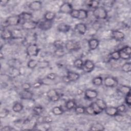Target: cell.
I'll use <instances>...</instances> for the list:
<instances>
[{
  "label": "cell",
  "instance_id": "f35d334b",
  "mask_svg": "<svg viewBox=\"0 0 131 131\" xmlns=\"http://www.w3.org/2000/svg\"><path fill=\"white\" fill-rule=\"evenodd\" d=\"M53 45L56 49H64L65 43L61 40H56L53 42Z\"/></svg>",
  "mask_w": 131,
  "mask_h": 131
},
{
  "label": "cell",
  "instance_id": "f1b7e54d",
  "mask_svg": "<svg viewBox=\"0 0 131 131\" xmlns=\"http://www.w3.org/2000/svg\"><path fill=\"white\" fill-rule=\"evenodd\" d=\"M12 109L15 113H19L24 109V105L19 102H16L13 105Z\"/></svg>",
  "mask_w": 131,
  "mask_h": 131
},
{
  "label": "cell",
  "instance_id": "44dd1931",
  "mask_svg": "<svg viewBox=\"0 0 131 131\" xmlns=\"http://www.w3.org/2000/svg\"><path fill=\"white\" fill-rule=\"evenodd\" d=\"M104 111L107 115L111 117H114L119 113L117 109V107L114 106H107Z\"/></svg>",
  "mask_w": 131,
  "mask_h": 131
},
{
  "label": "cell",
  "instance_id": "603a6c76",
  "mask_svg": "<svg viewBox=\"0 0 131 131\" xmlns=\"http://www.w3.org/2000/svg\"><path fill=\"white\" fill-rule=\"evenodd\" d=\"M19 15L20 17L21 20H24V21L32 20V18L33 17V14L31 13L28 12H22Z\"/></svg>",
  "mask_w": 131,
  "mask_h": 131
},
{
  "label": "cell",
  "instance_id": "d4e9b609",
  "mask_svg": "<svg viewBox=\"0 0 131 131\" xmlns=\"http://www.w3.org/2000/svg\"><path fill=\"white\" fill-rule=\"evenodd\" d=\"M56 17V14L50 11H47L43 15V19L48 21H53Z\"/></svg>",
  "mask_w": 131,
  "mask_h": 131
},
{
  "label": "cell",
  "instance_id": "4fadbf2b",
  "mask_svg": "<svg viewBox=\"0 0 131 131\" xmlns=\"http://www.w3.org/2000/svg\"><path fill=\"white\" fill-rule=\"evenodd\" d=\"M95 67V64L92 60L86 59L84 61L82 70L86 73H90L94 69Z\"/></svg>",
  "mask_w": 131,
  "mask_h": 131
},
{
  "label": "cell",
  "instance_id": "5bb4252c",
  "mask_svg": "<svg viewBox=\"0 0 131 131\" xmlns=\"http://www.w3.org/2000/svg\"><path fill=\"white\" fill-rule=\"evenodd\" d=\"M42 3L40 1H34L31 2L28 5L30 10L33 11H38L42 9Z\"/></svg>",
  "mask_w": 131,
  "mask_h": 131
},
{
  "label": "cell",
  "instance_id": "b9f144b4",
  "mask_svg": "<svg viewBox=\"0 0 131 131\" xmlns=\"http://www.w3.org/2000/svg\"><path fill=\"white\" fill-rule=\"evenodd\" d=\"M110 58L111 59H113L114 60H118L119 59H120V56L119 50H116L112 52L110 54Z\"/></svg>",
  "mask_w": 131,
  "mask_h": 131
},
{
  "label": "cell",
  "instance_id": "7c38bea8",
  "mask_svg": "<svg viewBox=\"0 0 131 131\" xmlns=\"http://www.w3.org/2000/svg\"><path fill=\"white\" fill-rule=\"evenodd\" d=\"M112 37L116 41H123L125 38V34L122 31L118 30H114L111 32Z\"/></svg>",
  "mask_w": 131,
  "mask_h": 131
},
{
  "label": "cell",
  "instance_id": "d6a6232c",
  "mask_svg": "<svg viewBox=\"0 0 131 131\" xmlns=\"http://www.w3.org/2000/svg\"><path fill=\"white\" fill-rule=\"evenodd\" d=\"M83 63H84V61L81 58H77L73 62L74 67L79 70L83 69Z\"/></svg>",
  "mask_w": 131,
  "mask_h": 131
},
{
  "label": "cell",
  "instance_id": "681fc988",
  "mask_svg": "<svg viewBox=\"0 0 131 131\" xmlns=\"http://www.w3.org/2000/svg\"><path fill=\"white\" fill-rule=\"evenodd\" d=\"M85 113L86 114L90 115H95L93 109L91 104L89 105H88V106L85 107Z\"/></svg>",
  "mask_w": 131,
  "mask_h": 131
},
{
  "label": "cell",
  "instance_id": "7a4b0ae2",
  "mask_svg": "<svg viewBox=\"0 0 131 131\" xmlns=\"http://www.w3.org/2000/svg\"><path fill=\"white\" fill-rule=\"evenodd\" d=\"M40 49L36 43H31L28 45L26 48V52L29 57H37L39 53Z\"/></svg>",
  "mask_w": 131,
  "mask_h": 131
},
{
  "label": "cell",
  "instance_id": "8fae6325",
  "mask_svg": "<svg viewBox=\"0 0 131 131\" xmlns=\"http://www.w3.org/2000/svg\"><path fill=\"white\" fill-rule=\"evenodd\" d=\"M98 92L94 89H88L85 90L84 92V97L85 99L89 100L96 99L98 97Z\"/></svg>",
  "mask_w": 131,
  "mask_h": 131
},
{
  "label": "cell",
  "instance_id": "f546056e",
  "mask_svg": "<svg viewBox=\"0 0 131 131\" xmlns=\"http://www.w3.org/2000/svg\"><path fill=\"white\" fill-rule=\"evenodd\" d=\"M118 90L121 94L126 95V94L130 92V87L129 86L125 85H121L118 88Z\"/></svg>",
  "mask_w": 131,
  "mask_h": 131
},
{
  "label": "cell",
  "instance_id": "83f0119b",
  "mask_svg": "<svg viewBox=\"0 0 131 131\" xmlns=\"http://www.w3.org/2000/svg\"><path fill=\"white\" fill-rule=\"evenodd\" d=\"M52 112L55 116H60L64 113V111L61 106H55L52 109Z\"/></svg>",
  "mask_w": 131,
  "mask_h": 131
},
{
  "label": "cell",
  "instance_id": "ffe728a7",
  "mask_svg": "<svg viewBox=\"0 0 131 131\" xmlns=\"http://www.w3.org/2000/svg\"><path fill=\"white\" fill-rule=\"evenodd\" d=\"M66 76L70 82H75L80 78V75L78 73L73 71H68Z\"/></svg>",
  "mask_w": 131,
  "mask_h": 131
},
{
  "label": "cell",
  "instance_id": "836d02e7",
  "mask_svg": "<svg viewBox=\"0 0 131 131\" xmlns=\"http://www.w3.org/2000/svg\"><path fill=\"white\" fill-rule=\"evenodd\" d=\"M88 16V11L83 9H79V15L78 19L84 20Z\"/></svg>",
  "mask_w": 131,
  "mask_h": 131
},
{
  "label": "cell",
  "instance_id": "4dcf8cb0",
  "mask_svg": "<svg viewBox=\"0 0 131 131\" xmlns=\"http://www.w3.org/2000/svg\"><path fill=\"white\" fill-rule=\"evenodd\" d=\"M103 78L101 76H99L94 77L92 80V82L93 84L96 86H101L102 84H103Z\"/></svg>",
  "mask_w": 131,
  "mask_h": 131
},
{
  "label": "cell",
  "instance_id": "2e32d148",
  "mask_svg": "<svg viewBox=\"0 0 131 131\" xmlns=\"http://www.w3.org/2000/svg\"><path fill=\"white\" fill-rule=\"evenodd\" d=\"M19 96L21 99L31 100L33 98V94L30 90H22L19 92Z\"/></svg>",
  "mask_w": 131,
  "mask_h": 131
},
{
  "label": "cell",
  "instance_id": "ab89813d",
  "mask_svg": "<svg viewBox=\"0 0 131 131\" xmlns=\"http://www.w3.org/2000/svg\"><path fill=\"white\" fill-rule=\"evenodd\" d=\"M43 112V108L41 106H35L33 108V112L36 116H40Z\"/></svg>",
  "mask_w": 131,
  "mask_h": 131
},
{
  "label": "cell",
  "instance_id": "30bf717a",
  "mask_svg": "<svg viewBox=\"0 0 131 131\" xmlns=\"http://www.w3.org/2000/svg\"><path fill=\"white\" fill-rule=\"evenodd\" d=\"M53 21H48L43 19L41 21H38L37 28L44 31H48L51 29L53 26Z\"/></svg>",
  "mask_w": 131,
  "mask_h": 131
},
{
  "label": "cell",
  "instance_id": "74e56055",
  "mask_svg": "<svg viewBox=\"0 0 131 131\" xmlns=\"http://www.w3.org/2000/svg\"><path fill=\"white\" fill-rule=\"evenodd\" d=\"M95 102L98 105V106L103 111L105 110V108L107 106L106 102L103 99L97 98Z\"/></svg>",
  "mask_w": 131,
  "mask_h": 131
},
{
  "label": "cell",
  "instance_id": "9c48e42d",
  "mask_svg": "<svg viewBox=\"0 0 131 131\" xmlns=\"http://www.w3.org/2000/svg\"><path fill=\"white\" fill-rule=\"evenodd\" d=\"M73 9L72 5L69 2H64L59 7L58 12L63 14H70Z\"/></svg>",
  "mask_w": 131,
  "mask_h": 131
},
{
  "label": "cell",
  "instance_id": "6f0895ef",
  "mask_svg": "<svg viewBox=\"0 0 131 131\" xmlns=\"http://www.w3.org/2000/svg\"><path fill=\"white\" fill-rule=\"evenodd\" d=\"M9 3V1L7 0H3L1 2V4L2 6H5Z\"/></svg>",
  "mask_w": 131,
  "mask_h": 131
},
{
  "label": "cell",
  "instance_id": "cb8c5ba5",
  "mask_svg": "<svg viewBox=\"0 0 131 131\" xmlns=\"http://www.w3.org/2000/svg\"><path fill=\"white\" fill-rule=\"evenodd\" d=\"M12 39H20L23 37V34L21 30L19 29H14L11 30Z\"/></svg>",
  "mask_w": 131,
  "mask_h": 131
},
{
  "label": "cell",
  "instance_id": "ee69618b",
  "mask_svg": "<svg viewBox=\"0 0 131 131\" xmlns=\"http://www.w3.org/2000/svg\"><path fill=\"white\" fill-rule=\"evenodd\" d=\"M54 55L57 57H62L65 55L64 49H56L54 51Z\"/></svg>",
  "mask_w": 131,
  "mask_h": 131
},
{
  "label": "cell",
  "instance_id": "f907efd6",
  "mask_svg": "<svg viewBox=\"0 0 131 131\" xmlns=\"http://www.w3.org/2000/svg\"><path fill=\"white\" fill-rule=\"evenodd\" d=\"M116 107H117V109L119 113H124L126 112V107L125 105H124V104H120Z\"/></svg>",
  "mask_w": 131,
  "mask_h": 131
},
{
  "label": "cell",
  "instance_id": "f5cc1de1",
  "mask_svg": "<svg viewBox=\"0 0 131 131\" xmlns=\"http://www.w3.org/2000/svg\"><path fill=\"white\" fill-rule=\"evenodd\" d=\"M42 85V82H41L40 80L37 81H36L32 85V86L34 88V89H38L39 88L41 85Z\"/></svg>",
  "mask_w": 131,
  "mask_h": 131
},
{
  "label": "cell",
  "instance_id": "11a10c76",
  "mask_svg": "<svg viewBox=\"0 0 131 131\" xmlns=\"http://www.w3.org/2000/svg\"><path fill=\"white\" fill-rule=\"evenodd\" d=\"M115 120L118 122H121L123 119V116L121 114V113H118L115 116H114Z\"/></svg>",
  "mask_w": 131,
  "mask_h": 131
},
{
  "label": "cell",
  "instance_id": "7bdbcfd3",
  "mask_svg": "<svg viewBox=\"0 0 131 131\" xmlns=\"http://www.w3.org/2000/svg\"><path fill=\"white\" fill-rule=\"evenodd\" d=\"M49 66H50V62L48 61H47V60H42L40 61H38L37 67L39 69H45L48 68Z\"/></svg>",
  "mask_w": 131,
  "mask_h": 131
},
{
  "label": "cell",
  "instance_id": "ba28073f",
  "mask_svg": "<svg viewBox=\"0 0 131 131\" xmlns=\"http://www.w3.org/2000/svg\"><path fill=\"white\" fill-rule=\"evenodd\" d=\"M47 96L49 99L53 102H56L59 101L60 96L58 92L55 89H50L47 93Z\"/></svg>",
  "mask_w": 131,
  "mask_h": 131
},
{
  "label": "cell",
  "instance_id": "9a60e30c",
  "mask_svg": "<svg viewBox=\"0 0 131 131\" xmlns=\"http://www.w3.org/2000/svg\"><path fill=\"white\" fill-rule=\"evenodd\" d=\"M74 29L80 35H84L87 31L86 25L83 23L76 24L75 25Z\"/></svg>",
  "mask_w": 131,
  "mask_h": 131
},
{
  "label": "cell",
  "instance_id": "6da1fadb",
  "mask_svg": "<svg viewBox=\"0 0 131 131\" xmlns=\"http://www.w3.org/2000/svg\"><path fill=\"white\" fill-rule=\"evenodd\" d=\"M93 15L96 19H105L107 17V11L104 7L99 6L93 9Z\"/></svg>",
  "mask_w": 131,
  "mask_h": 131
},
{
  "label": "cell",
  "instance_id": "d590c367",
  "mask_svg": "<svg viewBox=\"0 0 131 131\" xmlns=\"http://www.w3.org/2000/svg\"><path fill=\"white\" fill-rule=\"evenodd\" d=\"M91 105H92V107L93 109L94 112V114L95 115H99L100 114H101V113H102V112L103 111L102 110H101L98 106V105L95 102H93L91 103Z\"/></svg>",
  "mask_w": 131,
  "mask_h": 131
},
{
  "label": "cell",
  "instance_id": "bcb514c9",
  "mask_svg": "<svg viewBox=\"0 0 131 131\" xmlns=\"http://www.w3.org/2000/svg\"><path fill=\"white\" fill-rule=\"evenodd\" d=\"M69 14L72 18L78 19L79 15V9L73 8Z\"/></svg>",
  "mask_w": 131,
  "mask_h": 131
},
{
  "label": "cell",
  "instance_id": "e0dca14e",
  "mask_svg": "<svg viewBox=\"0 0 131 131\" xmlns=\"http://www.w3.org/2000/svg\"><path fill=\"white\" fill-rule=\"evenodd\" d=\"M88 44L90 50L93 51L96 50L99 45V40L95 38H92L88 40Z\"/></svg>",
  "mask_w": 131,
  "mask_h": 131
},
{
  "label": "cell",
  "instance_id": "7402d4cb",
  "mask_svg": "<svg viewBox=\"0 0 131 131\" xmlns=\"http://www.w3.org/2000/svg\"><path fill=\"white\" fill-rule=\"evenodd\" d=\"M8 64L10 68L19 69L21 63L18 59L12 58L8 61Z\"/></svg>",
  "mask_w": 131,
  "mask_h": 131
},
{
  "label": "cell",
  "instance_id": "5b68a950",
  "mask_svg": "<svg viewBox=\"0 0 131 131\" xmlns=\"http://www.w3.org/2000/svg\"><path fill=\"white\" fill-rule=\"evenodd\" d=\"M120 58L123 60H128L131 57V48L129 46H126L118 50Z\"/></svg>",
  "mask_w": 131,
  "mask_h": 131
},
{
  "label": "cell",
  "instance_id": "4316f807",
  "mask_svg": "<svg viewBox=\"0 0 131 131\" xmlns=\"http://www.w3.org/2000/svg\"><path fill=\"white\" fill-rule=\"evenodd\" d=\"M77 105L76 102L74 100L71 99L67 101L65 104V107L67 110L71 111L72 110H74V108Z\"/></svg>",
  "mask_w": 131,
  "mask_h": 131
},
{
  "label": "cell",
  "instance_id": "816d5d0a",
  "mask_svg": "<svg viewBox=\"0 0 131 131\" xmlns=\"http://www.w3.org/2000/svg\"><path fill=\"white\" fill-rule=\"evenodd\" d=\"M21 89L23 90H30L32 85L29 82H24L21 84Z\"/></svg>",
  "mask_w": 131,
  "mask_h": 131
},
{
  "label": "cell",
  "instance_id": "db71d44e",
  "mask_svg": "<svg viewBox=\"0 0 131 131\" xmlns=\"http://www.w3.org/2000/svg\"><path fill=\"white\" fill-rule=\"evenodd\" d=\"M13 130H15V129L9 125L3 126L1 128V131H11Z\"/></svg>",
  "mask_w": 131,
  "mask_h": 131
},
{
  "label": "cell",
  "instance_id": "484cf974",
  "mask_svg": "<svg viewBox=\"0 0 131 131\" xmlns=\"http://www.w3.org/2000/svg\"><path fill=\"white\" fill-rule=\"evenodd\" d=\"M90 130H104L105 127L103 124L97 122L93 124L90 127Z\"/></svg>",
  "mask_w": 131,
  "mask_h": 131
},
{
  "label": "cell",
  "instance_id": "d6986e66",
  "mask_svg": "<svg viewBox=\"0 0 131 131\" xmlns=\"http://www.w3.org/2000/svg\"><path fill=\"white\" fill-rule=\"evenodd\" d=\"M71 27L68 24L64 23H59L56 27L57 30L62 33H67L71 30Z\"/></svg>",
  "mask_w": 131,
  "mask_h": 131
},
{
  "label": "cell",
  "instance_id": "e575fe53",
  "mask_svg": "<svg viewBox=\"0 0 131 131\" xmlns=\"http://www.w3.org/2000/svg\"><path fill=\"white\" fill-rule=\"evenodd\" d=\"M86 4L90 8H91L94 9L99 6L100 2L98 1L92 0V1H86Z\"/></svg>",
  "mask_w": 131,
  "mask_h": 131
},
{
  "label": "cell",
  "instance_id": "7dc6e473",
  "mask_svg": "<svg viewBox=\"0 0 131 131\" xmlns=\"http://www.w3.org/2000/svg\"><path fill=\"white\" fill-rule=\"evenodd\" d=\"M57 75L55 73H50L46 76L45 78L50 80L54 81L57 78Z\"/></svg>",
  "mask_w": 131,
  "mask_h": 131
},
{
  "label": "cell",
  "instance_id": "8d00e7d4",
  "mask_svg": "<svg viewBox=\"0 0 131 131\" xmlns=\"http://www.w3.org/2000/svg\"><path fill=\"white\" fill-rule=\"evenodd\" d=\"M121 70L123 72L129 73L131 71V63L130 62H126L123 63L121 67Z\"/></svg>",
  "mask_w": 131,
  "mask_h": 131
},
{
  "label": "cell",
  "instance_id": "3957f363",
  "mask_svg": "<svg viewBox=\"0 0 131 131\" xmlns=\"http://www.w3.org/2000/svg\"><path fill=\"white\" fill-rule=\"evenodd\" d=\"M19 15H14L9 16L5 21V27L7 26H15L19 24L21 21Z\"/></svg>",
  "mask_w": 131,
  "mask_h": 131
},
{
  "label": "cell",
  "instance_id": "f6af8a7d",
  "mask_svg": "<svg viewBox=\"0 0 131 131\" xmlns=\"http://www.w3.org/2000/svg\"><path fill=\"white\" fill-rule=\"evenodd\" d=\"M9 113H10V111L9 110L6 108H3L1 110L0 112V118L2 119L5 118L8 116Z\"/></svg>",
  "mask_w": 131,
  "mask_h": 131
},
{
  "label": "cell",
  "instance_id": "60d3db41",
  "mask_svg": "<svg viewBox=\"0 0 131 131\" xmlns=\"http://www.w3.org/2000/svg\"><path fill=\"white\" fill-rule=\"evenodd\" d=\"M74 112L76 114L78 115L83 114L85 113V107L81 105H76V107L74 108Z\"/></svg>",
  "mask_w": 131,
  "mask_h": 131
},
{
  "label": "cell",
  "instance_id": "277c9868",
  "mask_svg": "<svg viewBox=\"0 0 131 131\" xmlns=\"http://www.w3.org/2000/svg\"><path fill=\"white\" fill-rule=\"evenodd\" d=\"M64 48L69 51H75L81 48L80 44L79 42L74 40H69L65 43Z\"/></svg>",
  "mask_w": 131,
  "mask_h": 131
},
{
  "label": "cell",
  "instance_id": "ac0fdd59",
  "mask_svg": "<svg viewBox=\"0 0 131 131\" xmlns=\"http://www.w3.org/2000/svg\"><path fill=\"white\" fill-rule=\"evenodd\" d=\"M1 38L4 40L12 39L11 30L5 28L2 29L1 32Z\"/></svg>",
  "mask_w": 131,
  "mask_h": 131
},
{
  "label": "cell",
  "instance_id": "9f6ffc18",
  "mask_svg": "<svg viewBox=\"0 0 131 131\" xmlns=\"http://www.w3.org/2000/svg\"><path fill=\"white\" fill-rule=\"evenodd\" d=\"M62 81L64 82H65V83H70V81H69V80H68V78H67L66 75V76H63L62 77Z\"/></svg>",
  "mask_w": 131,
  "mask_h": 131
},
{
  "label": "cell",
  "instance_id": "1f68e13d",
  "mask_svg": "<svg viewBox=\"0 0 131 131\" xmlns=\"http://www.w3.org/2000/svg\"><path fill=\"white\" fill-rule=\"evenodd\" d=\"M38 63V61L35 59H30L27 63V67L30 69H34L35 68L37 67Z\"/></svg>",
  "mask_w": 131,
  "mask_h": 131
},
{
  "label": "cell",
  "instance_id": "52a82bcc",
  "mask_svg": "<svg viewBox=\"0 0 131 131\" xmlns=\"http://www.w3.org/2000/svg\"><path fill=\"white\" fill-rule=\"evenodd\" d=\"M38 21L31 20L23 21L21 24V27L26 30H32L37 28Z\"/></svg>",
  "mask_w": 131,
  "mask_h": 131
},
{
  "label": "cell",
  "instance_id": "8992f818",
  "mask_svg": "<svg viewBox=\"0 0 131 131\" xmlns=\"http://www.w3.org/2000/svg\"><path fill=\"white\" fill-rule=\"evenodd\" d=\"M103 83L107 88H115L118 84L117 79L112 76H107L103 79Z\"/></svg>",
  "mask_w": 131,
  "mask_h": 131
},
{
  "label": "cell",
  "instance_id": "c3c4849f",
  "mask_svg": "<svg viewBox=\"0 0 131 131\" xmlns=\"http://www.w3.org/2000/svg\"><path fill=\"white\" fill-rule=\"evenodd\" d=\"M125 102L127 104V105L129 107L131 106V96H130V92L125 95Z\"/></svg>",
  "mask_w": 131,
  "mask_h": 131
}]
</instances>
